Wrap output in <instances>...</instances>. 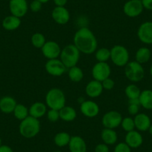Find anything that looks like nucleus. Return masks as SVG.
Returning a JSON list of instances; mask_svg holds the SVG:
<instances>
[{"mask_svg": "<svg viewBox=\"0 0 152 152\" xmlns=\"http://www.w3.org/2000/svg\"><path fill=\"white\" fill-rule=\"evenodd\" d=\"M73 44L84 55L95 53L98 47V41L94 33L87 27L80 28L75 33Z\"/></svg>", "mask_w": 152, "mask_h": 152, "instance_id": "nucleus-1", "label": "nucleus"}, {"mask_svg": "<svg viewBox=\"0 0 152 152\" xmlns=\"http://www.w3.org/2000/svg\"><path fill=\"white\" fill-rule=\"evenodd\" d=\"M40 122L38 119L28 116L20 121L19 131L20 135L26 139H31L36 137L40 131Z\"/></svg>", "mask_w": 152, "mask_h": 152, "instance_id": "nucleus-2", "label": "nucleus"}, {"mask_svg": "<svg viewBox=\"0 0 152 152\" xmlns=\"http://www.w3.org/2000/svg\"><path fill=\"white\" fill-rule=\"evenodd\" d=\"M81 52L74 44H69L61 49L60 60L67 69L77 66L79 61Z\"/></svg>", "mask_w": 152, "mask_h": 152, "instance_id": "nucleus-3", "label": "nucleus"}, {"mask_svg": "<svg viewBox=\"0 0 152 152\" xmlns=\"http://www.w3.org/2000/svg\"><path fill=\"white\" fill-rule=\"evenodd\" d=\"M46 104L49 109L60 110L66 105V96L64 91L58 87L50 89L46 95Z\"/></svg>", "mask_w": 152, "mask_h": 152, "instance_id": "nucleus-4", "label": "nucleus"}, {"mask_svg": "<svg viewBox=\"0 0 152 152\" xmlns=\"http://www.w3.org/2000/svg\"><path fill=\"white\" fill-rule=\"evenodd\" d=\"M130 55L128 49L122 45H115L110 49V60L118 67H125L129 62Z\"/></svg>", "mask_w": 152, "mask_h": 152, "instance_id": "nucleus-5", "label": "nucleus"}, {"mask_svg": "<svg viewBox=\"0 0 152 152\" xmlns=\"http://www.w3.org/2000/svg\"><path fill=\"white\" fill-rule=\"evenodd\" d=\"M125 75L131 82H140L145 77L144 67L136 61H129L125 66Z\"/></svg>", "mask_w": 152, "mask_h": 152, "instance_id": "nucleus-6", "label": "nucleus"}, {"mask_svg": "<svg viewBox=\"0 0 152 152\" xmlns=\"http://www.w3.org/2000/svg\"><path fill=\"white\" fill-rule=\"evenodd\" d=\"M122 114L116 110H110L104 114L102 123L104 128L115 129L121 125L122 120Z\"/></svg>", "mask_w": 152, "mask_h": 152, "instance_id": "nucleus-7", "label": "nucleus"}, {"mask_svg": "<svg viewBox=\"0 0 152 152\" xmlns=\"http://www.w3.org/2000/svg\"><path fill=\"white\" fill-rule=\"evenodd\" d=\"M91 73L93 79L102 82L106 78H110L111 69L107 62H97L92 68Z\"/></svg>", "mask_w": 152, "mask_h": 152, "instance_id": "nucleus-8", "label": "nucleus"}, {"mask_svg": "<svg viewBox=\"0 0 152 152\" xmlns=\"http://www.w3.org/2000/svg\"><path fill=\"white\" fill-rule=\"evenodd\" d=\"M144 8L141 0H128L123 6V12L130 18L139 17L142 13Z\"/></svg>", "mask_w": 152, "mask_h": 152, "instance_id": "nucleus-9", "label": "nucleus"}, {"mask_svg": "<svg viewBox=\"0 0 152 152\" xmlns=\"http://www.w3.org/2000/svg\"><path fill=\"white\" fill-rule=\"evenodd\" d=\"M137 37L141 43L152 45V21H145L139 26Z\"/></svg>", "mask_w": 152, "mask_h": 152, "instance_id": "nucleus-10", "label": "nucleus"}, {"mask_svg": "<svg viewBox=\"0 0 152 152\" xmlns=\"http://www.w3.org/2000/svg\"><path fill=\"white\" fill-rule=\"evenodd\" d=\"M66 67L58 58L48 60L45 64V69L47 73L54 77H60L65 73Z\"/></svg>", "mask_w": 152, "mask_h": 152, "instance_id": "nucleus-11", "label": "nucleus"}, {"mask_svg": "<svg viewBox=\"0 0 152 152\" xmlns=\"http://www.w3.org/2000/svg\"><path fill=\"white\" fill-rule=\"evenodd\" d=\"M28 8L27 0H10L9 10L11 15L21 19L27 14Z\"/></svg>", "mask_w": 152, "mask_h": 152, "instance_id": "nucleus-12", "label": "nucleus"}, {"mask_svg": "<svg viewBox=\"0 0 152 152\" xmlns=\"http://www.w3.org/2000/svg\"><path fill=\"white\" fill-rule=\"evenodd\" d=\"M41 51L43 56L48 60L56 59L60 57L61 48L57 42L54 40H48L41 48Z\"/></svg>", "mask_w": 152, "mask_h": 152, "instance_id": "nucleus-13", "label": "nucleus"}, {"mask_svg": "<svg viewBox=\"0 0 152 152\" xmlns=\"http://www.w3.org/2000/svg\"><path fill=\"white\" fill-rule=\"evenodd\" d=\"M80 111L84 116L87 118H94L99 115L100 107L94 101H84L80 105Z\"/></svg>", "mask_w": 152, "mask_h": 152, "instance_id": "nucleus-14", "label": "nucleus"}, {"mask_svg": "<svg viewBox=\"0 0 152 152\" xmlns=\"http://www.w3.org/2000/svg\"><path fill=\"white\" fill-rule=\"evenodd\" d=\"M52 17L58 25H66L70 20V13L65 7H57L52 10Z\"/></svg>", "mask_w": 152, "mask_h": 152, "instance_id": "nucleus-15", "label": "nucleus"}, {"mask_svg": "<svg viewBox=\"0 0 152 152\" xmlns=\"http://www.w3.org/2000/svg\"><path fill=\"white\" fill-rule=\"evenodd\" d=\"M134 124H135V128L140 132H145L148 131L151 125V120L149 117L148 115L144 113H139L134 118Z\"/></svg>", "mask_w": 152, "mask_h": 152, "instance_id": "nucleus-16", "label": "nucleus"}, {"mask_svg": "<svg viewBox=\"0 0 152 152\" xmlns=\"http://www.w3.org/2000/svg\"><path fill=\"white\" fill-rule=\"evenodd\" d=\"M125 142L131 148H137L142 144L143 137L140 131L134 130V131L127 132L125 135Z\"/></svg>", "mask_w": 152, "mask_h": 152, "instance_id": "nucleus-17", "label": "nucleus"}, {"mask_svg": "<svg viewBox=\"0 0 152 152\" xmlns=\"http://www.w3.org/2000/svg\"><path fill=\"white\" fill-rule=\"evenodd\" d=\"M104 89L102 87V82L96 81V80H92L88 84L86 85L85 93L88 97L91 99L98 98L102 95Z\"/></svg>", "mask_w": 152, "mask_h": 152, "instance_id": "nucleus-18", "label": "nucleus"}, {"mask_svg": "<svg viewBox=\"0 0 152 152\" xmlns=\"http://www.w3.org/2000/svg\"><path fill=\"white\" fill-rule=\"evenodd\" d=\"M70 152H87V144L80 136H72L68 145Z\"/></svg>", "mask_w": 152, "mask_h": 152, "instance_id": "nucleus-19", "label": "nucleus"}, {"mask_svg": "<svg viewBox=\"0 0 152 152\" xmlns=\"http://www.w3.org/2000/svg\"><path fill=\"white\" fill-rule=\"evenodd\" d=\"M29 116L34 118L40 119V118L44 116L47 113V106L46 104L40 102H34L31 105L28 109Z\"/></svg>", "mask_w": 152, "mask_h": 152, "instance_id": "nucleus-20", "label": "nucleus"}, {"mask_svg": "<svg viewBox=\"0 0 152 152\" xmlns=\"http://www.w3.org/2000/svg\"><path fill=\"white\" fill-rule=\"evenodd\" d=\"M17 103L15 99L11 96H4L0 99V110L6 114L14 112Z\"/></svg>", "mask_w": 152, "mask_h": 152, "instance_id": "nucleus-21", "label": "nucleus"}, {"mask_svg": "<svg viewBox=\"0 0 152 152\" xmlns=\"http://www.w3.org/2000/svg\"><path fill=\"white\" fill-rule=\"evenodd\" d=\"M101 138L104 144L107 145H112L116 144L117 142L118 135L114 129L104 128L101 133Z\"/></svg>", "mask_w": 152, "mask_h": 152, "instance_id": "nucleus-22", "label": "nucleus"}, {"mask_svg": "<svg viewBox=\"0 0 152 152\" xmlns=\"http://www.w3.org/2000/svg\"><path fill=\"white\" fill-rule=\"evenodd\" d=\"M60 119L64 122H72L77 117V112L74 107L70 106H64L59 110Z\"/></svg>", "mask_w": 152, "mask_h": 152, "instance_id": "nucleus-23", "label": "nucleus"}, {"mask_svg": "<svg viewBox=\"0 0 152 152\" xmlns=\"http://www.w3.org/2000/svg\"><path fill=\"white\" fill-rule=\"evenodd\" d=\"M21 25V19L14 15L5 17L2 21V27L7 31H14L19 28Z\"/></svg>", "mask_w": 152, "mask_h": 152, "instance_id": "nucleus-24", "label": "nucleus"}, {"mask_svg": "<svg viewBox=\"0 0 152 152\" xmlns=\"http://www.w3.org/2000/svg\"><path fill=\"white\" fill-rule=\"evenodd\" d=\"M140 106L145 110H152V90H144L141 91L139 97Z\"/></svg>", "mask_w": 152, "mask_h": 152, "instance_id": "nucleus-25", "label": "nucleus"}, {"mask_svg": "<svg viewBox=\"0 0 152 152\" xmlns=\"http://www.w3.org/2000/svg\"><path fill=\"white\" fill-rule=\"evenodd\" d=\"M151 58V51L148 47H140L135 53V61L140 64L148 62Z\"/></svg>", "mask_w": 152, "mask_h": 152, "instance_id": "nucleus-26", "label": "nucleus"}, {"mask_svg": "<svg viewBox=\"0 0 152 152\" xmlns=\"http://www.w3.org/2000/svg\"><path fill=\"white\" fill-rule=\"evenodd\" d=\"M68 76L70 81L75 83H78L84 78V72L79 66H75L69 69Z\"/></svg>", "mask_w": 152, "mask_h": 152, "instance_id": "nucleus-27", "label": "nucleus"}, {"mask_svg": "<svg viewBox=\"0 0 152 152\" xmlns=\"http://www.w3.org/2000/svg\"><path fill=\"white\" fill-rule=\"evenodd\" d=\"M71 136L67 132H59L55 134L54 137V142L58 147H64L69 143Z\"/></svg>", "mask_w": 152, "mask_h": 152, "instance_id": "nucleus-28", "label": "nucleus"}, {"mask_svg": "<svg viewBox=\"0 0 152 152\" xmlns=\"http://www.w3.org/2000/svg\"><path fill=\"white\" fill-rule=\"evenodd\" d=\"M125 93L126 95L127 98L128 100H131V99H138L141 93V90H140V87L137 85H136L134 83L133 84H130L125 87Z\"/></svg>", "mask_w": 152, "mask_h": 152, "instance_id": "nucleus-29", "label": "nucleus"}, {"mask_svg": "<svg viewBox=\"0 0 152 152\" xmlns=\"http://www.w3.org/2000/svg\"><path fill=\"white\" fill-rule=\"evenodd\" d=\"M14 116L18 120L22 121L29 116L28 108L23 104H17L13 112Z\"/></svg>", "mask_w": 152, "mask_h": 152, "instance_id": "nucleus-30", "label": "nucleus"}, {"mask_svg": "<svg viewBox=\"0 0 152 152\" xmlns=\"http://www.w3.org/2000/svg\"><path fill=\"white\" fill-rule=\"evenodd\" d=\"M47 40H46L44 35L40 32H36V33L33 34L31 37V42L32 46L37 49H40L44 46Z\"/></svg>", "mask_w": 152, "mask_h": 152, "instance_id": "nucleus-31", "label": "nucleus"}, {"mask_svg": "<svg viewBox=\"0 0 152 152\" xmlns=\"http://www.w3.org/2000/svg\"><path fill=\"white\" fill-rule=\"evenodd\" d=\"M95 57L98 62H107L110 59V49L102 47L96 49L95 52Z\"/></svg>", "mask_w": 152, "mask_h": 152, "instance_id": "nucleus-32", "label": "nucleus"}, {"mask_svg": "<svg viewBox=\"0 0 152 152\" xmlns=\"http://www.w3.org/2000/svg\"><path fill=\"white\" fill-rule=\"evenodd\" d=\"M140 104L138 99H131L128 100V112L131 116H136L140 112Z\"/></svg>", "mask_w": 152, "mask_h": 152, "instance_id": "nucleus-33", "label": "nucleus"}, {"mask_svg": "<svg viewBox=\"0 0 152 152\" xmlns=\"http://www.w3.org/2000/svg\"><path fill=\"white\" fill-rule=\"evenodd\" d=\"M120 126L126 132L134 131V130H135V124H134V119L131 117H129V116L123 118L122 120V122H121Z\"/></svg>", "mask_w": 152, "mask_h": 152, "instance_id": "nucleus-34", "label": "nucleus"}, {"mask_svg": "<svg viewBox=\"0 0 152 152\" xmlns=\"http://www.w3.org/2000/svg\"><path fill=\"white\" fill-rule=\"evenodd\" d=\"M47 114V119L49 122H55L60 119V114L59 110L53 109H49L46 113Z\"/></svg>", "mask_w": 152, "mask_h": 152, "instance_id": "nucleus-35", "label": "nucleus"}, {"mask_svg": "<svg viewBox=\"0 0 152 152\" xmlns=\"http://www.w3.org/2000/svg\"><path fill=\"white\" fill-rule=\"evenodd\" d=\"M42 5H43V4L39 2V1H37V0H33L29 4V9L31 10V12L37 13L42 9Z\"/></svg>", "mask_w": 152, "mask_h": 152, "instance_id": "nucleus-36", "label": "nucleus"}, {"mask_svg": "<svg viewBox=\"0 0 152 152\" xmlns=\"http://www.w3.org/2000/svg\"><path fill=\"white\" fill-rule=\"evenodd\" d=\"M114 152H131V148L125 142H119L114 148Z\"/></svg>", "mask_w": 152, "mask_h": 152, "instance_id": "nucleus-37", "label": "nucleus"}, {"mask_svg": "<svg viewBox=\"0 0 152 152\" xmlns=\"http://www.w3.org/2000/svg\"><path fill=\"white\" fill-rule=\"evenodd\" d=\"M102 87H103L104 90H111L114 88V86H115V82H114L113 80L111 79L110 78H107L102 81Z\"/></svg>", "mask_w": 152, "mask_h": 152, "instance_id": "nucleus-38", "label": "nucleus"}, {"mask_svg": "<svg viewBox=\"0 0 152 152\" xmlns=\"http://www.w3.org/2000/svg\"><path fill=\"white\" fill-rule=\"evenodd\" d=\"M95 152H110L109 147L104 143H99L95 148Z\"/></svg>", "mask_w": 152, "mask_h": 152, "instance_id": "nucleus-39", "label": "nucleus"}, {"mask_svg": "<svg viewBox=\"0 0 152 152\" xmlns=\"http://www.w3.org/2000/svg\"><path fill=\"white\" fill-rule=\"evenodd\" d=\"M144 9L152 11V0H141Z\"/></svg>", "mask_w": 152, "mask_h": 152, "instance_id": "nucleus-40", "label": "nucleus"}, {"mask_svg": "<svg viewBox=\"0 0 152 152\" xmlns=\"http://www.w3.org/2000/svg\"><path fill=\"white\" fill-rule=\"evenodd\" d=\"M55 6L57 7H65L68 0H53Z\"/></svg>", "mask_w": 152, "mask_h": 152, "instance_id": "nucleus-41", "label": "nucleus"}, {"mask_svg": "<svg viewBox=\"0 0 152 152\" xmlns=\"http://www.w3.org/2000/svg\"><path fill=\"white\" fill-rule=\"evenodd\" d=\"M0 152H14L10 146L6 145H2L0 146Z\"/></svg>", "mask_w": 152, "mask_h": 152, "instance_id": "nucleus-42", "label": "nucleus"}, {"mask_svg": "<svg viewBox=\"0 0 152 152\" xmlns=\"http://www.w3.org/2000/svg\"><path fill=\"white\" fill-rule=\"evenodd\" d=\"M37 1H39L40 2H41L42 4H45V3H47V2H49L50 0H37Z\"/></svg>", "mask_w": 152, "mask_h": 152, "instance_id": "nucleus-43", "label": "nucleus"}, {"mask_svg": "<svg viewBox=\"0 0 152 152\" xmlns=\"http://www.w3.org/2000/svg\"><path fill=\"white\" fill-rule=\"evenodd\" d=\"M149 132V134H151V135L152 136V123H151V126H150V128H149V129H148V131Z\"/></svg>", "mask_w": 152, "mask_h": 152, "instance_id": "nucleus-44", "label": "nucleus"}, {"mask_svg": "<svg viewBox=\"0 0 152 152\" xmlns=\"http://www.w3.org/2000/svg\"><path fill=\"white\" fill-rule=\"evenodd\" d=\"M149 72H150L151 76L152 77V64H151V66H150V70H149Z\"/></svg>", "mask_w": 152, "mask_h": 152, "instance_id": "nucleus-45", "label": "nucleus"}, {"mask_svg": "<svg viewBox=\"0 0 152 152\" xmlns=\"http://www.w3.org/2000/svg\"><path fill=\"white\" fill-rule=\"evenodd\" d=\"M2 145V140H1V138H0V146Z\"/></svg>", "mask_w": 152, "mask_h": 152, "instance_id": "nucleus-46", "label": "nucleus"}, {"mask_svg": "<svg viewBox=\"0 0 152 152\" xmlns=\"http://www.w3.org/2000/svg\"><path fill=\"white\" fill-rule=\"evenodd\" d=\"M53 152H62V151H53Z\"/></svg>", "mask_w": 152, "mask_h": 152, "instance_id": "nucleus-47", "label": "nucleus"}, {"mask_svg": "<svg viewBox=\"0 0 152 152\" xmlns=\"http://www.w3.org/2000/svg\"><path fill=\"white\" fill-rule=\"evenodd\" d=\"M151 87H152V84H151Z\"/></svg>", "mask_w": 152, "mask_h": 152, "instance_id": "nucleus-48", "label": "nucleus"}]
</instances>
